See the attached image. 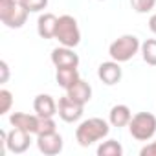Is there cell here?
I'll return each mask as SVG.
<instances>
[{"label": "cell", "mask_w": 156, "mask_h": 156, "mask_svg": "<svg viewBox=\"0 0 156 156\" xmlns=\"http://www.w3.org/2000/svg\"><path fill=\"white\" fill-rule=\"evenodd\" d=\"M108 130L110 129H108V123L105 119H101V118H90V119L83 121L79 127H77L75 138H77V141H79V145L88 147L94 141L105 138L108 134Z\"/></svg>", "instance_id": "obj_1"}, {"label": "cell", "mask_w": 156, "mask_h": 156, "mask_svg": "<svg viewBox=\"0 0 156 156\" xmlns=\"http://www.w3.org/2000/svg\"><path fill=\"white\" fill-rule=\"evenodd\" d=\"M28 9L20 6L19 0H0V20L8 28H22L28 19Z\"/></svg>", "instance_id": "obj_2"}, {"label": "cell", "mask_w": 156, "mask_h": 156, "mask_svg": "<svg viewBox=\"0 0 156 156\" xmlns=\"http://www.w3.org/2000/svg\"><path fill=\"white\" fill-rule=\"evenodd\" d=\"M55 39L68 48H75L81 41V31L77 26V20L72 15H62L59 17L57 22V31H55Z\"/></svg>", "instance_id": "obj_3"}, {"label": "cell", "mask_w": 156, "mask_h": 156, "mask_svg": "<svg viewBox=\"0 0 156 156\" xmlns=\"http://www.w3.org/2000/svg\"><path fill=\"white\" fill-rule=\"evenodd\" d=\"M129 130H130L132 138H136L140 141L151 140L156 132V116L151 112H138L136 116H132V119L129 123Z\"/></svg>", "instance_id": "obj_4"}, {"label": "cell", "mask_w": 156, "mask_h": 156, "mask_svg": "<svg viewBox=\"0 0 156 156\" xmlns=\"http://www.w3.org/2000/svg\"><path fill=\"white\" fill-rule=\"evenodd\" d=\"M138 50H140V41H138V37H134V35H123V37L116 39V41L110 44L108 53H110V57H112L114 61L125 62V61L132 59V57L138 53Z\"/></svg>", "instance_id": "obj_5"}, {"label": "cell", "mask_w": 156, "mask_h": 156, "mask_svg": "<svg viewBox=\"0 0 156 156\" xmlns=\"http://www.w3.org/2000/svg\"><path fill=\"white\" fill-rule=\"evenodd\" d=\"M83 107H85L83 103L72 99V98L66 94L64 98L59 99V107H57V110H59V116H61L62 121L72 123V121H77V119L83 116Z\"/></svg>", "instance_id": "obj_6"}, {"label": "cell", "mask_w": 156, "mask_h": 156, "mask_svg": "<svg viewBox=\"0 0 156 156\" xmlns=\"http://www.w3.org/2000/svg\"><path fill=\"white\" fill-rule=\"evenodd\" d=\"M51 62L55 64V68H77V64H79V55L68 46L55 48L51 51Z\"/></svg>", "instance_id": "obj_7"}, {"label": "cell", "mask_w": 156, "mask_h": 156, "mask_svg": "<svg viewBox=\"0 0 156 156\" xmlns=\"http://www.w3.org/2000/svg\"><path fill=\"white\" fill-rule=\"evenodd\" d=\"M30 143H31V132L17 129V127H13L11 132H8V149L11 152L20 154L30 147Z\"/></svg>", "instance_id": "obj_8"}, {"label": "cell", "mask_w": 156, "mask_h": 156, "mask_svg": "<svg viewBox=\"0 0 156 156\" xmlns=\"http://www.w3.org/2000/svg\"><path fill=\"white\" fill-rule=\"evenodd\" d=\"M37 145H39V151H41L42 154L53 156V154H59V152L62 151V138H61V134H57V132L39 134Z\"/></svg>", "instance_id": "obj_9"}, {"label": "cell", "mask_w": 156, "mask_h": 156, "mask_svg": "<svg viewBox=\"0 0 156 156\" xmlns=\"http://www.w3.org/2000/svg\"><path fill=\"white\" fill-rule=\"evenodd\" d=\"M98 75L105 85H116L121 79V66L118 61H107L101 62L98 68Z\"/></svg>", "instance_id": "obj_10"}, {"label": "cell", "mask_w": 156, "mask_h": 156, "mask_svg": "<svg viewBox=\"0 0 156 156\" xmlns=\"http://www.w3.org/2000/svg\"><path fill=\"white\" fill-rule=\"evenodd\" d=\"M39 119L41 118L37 114L31 116V114H24V112H15V114H11L9 123L13 127H17V129H22V130L31 132V134H37V130H39Z\"/></svg>", "instance_id": "obj_11"}, {"label": "cell", "mask_w": 156, "mask_h": 156, "mask_svg": "<svg viewBox=\"0 0 156 156\" xmlns=\"http://www.w3.org/2000/svg\"><path fill=\"white\" fill-rule=\"evenodd\" d=\"M57 22H59V19L53 13L41 15L39 20H37V31H39V35L42 39H53L55 31H57Z\"/></svg>", "instance_id": "obj_12"}, {"label": "cell", "mask_w": 156, "mask_h": 156, "mask_svg": "<svg viewBox=\"0 0 156 156\" xmlns=\"http://www.w3.org/2000/svg\"><path fill=\"white\" fill-rule=\"evenodd\" d=\"M33 108H35L37 116H41V118H53V114H57V105H55L53 98L48 94L37 96L33 101Z\"/></svg>", "instance_id": "obj_13"}, {"label": "cell", "mask_w": 156, "mask_h": 156, "mask_svg": "<svg viewBox=\"0 0 156 156\" xmlns=\"http://www.w3.org/2000/svg\"><path fill=\"white\" fill-rule=\"evenodd\" d=\"M68 96L72 98V99H75V101H79V103H88L90 101V98H92V88H90V85L87 83V81H83V79H79L77 83H73L68 90Z\"/></svg>", "instance_id": "obj_14"}, {"label": "cell", "mask_w": 156, "mask_h": 156, "mask_svg": "<svg viewBox=\"0 0 156 156\" xmlns=\"http://www.w3.org/2000/svg\"><path fill=\"white\" fill-rule=\"evenodd\" d=\"M130 119H132V114L127 105H114L110 108V123L114 127H125L130 123Z\"/></svg>", "instance_id": "obj_15"}, {"label": "cell", "mask_w": 156, "mask_h": 156, "mask_svg": "<svg viewBox=\"0 0 156 156\" xmlns=\"http://www.w3.org/2000/svg\"><path fill=\"white\" fill-rule=\"evenodd\" d=\"M55 79H57L59 87H62V88L68 90L73 83L79 81L81 77H79V72H77V68H57Z\"/></svg>", "instance_id": "obj_16"}, {"label": "cell", "mask_w": 156, "mask_h": 156, "mask_svg": "<svg viewBox=\"0 0 156 156\" xmlns=\"http://www.w3.org/2000/svg\"><path fill=\"white\" fill-rule=\"evenodd\" d=\"M121 152H123V149L116 140L103 141L98 147V156H121Z\"/></svg>", "instance_id": "obj_17"}, {"label": "cell", "mask_w": 156, "mask_h": 156, "mask_svg": "<svg viewBox=\"0 0 156 156\" xmlns=\"http://www.w3.org/2000/svg\"><path fill=\"white\" fill-rule=\"evenodd\" d=\"M141 55L147 64L156 66V39H149L141 44Z\"/></svg>", "instance_id": "obj_18"}, {"label": "cell", "mask_w": 156, "mask_h": 156, "mask_svg": "<svg viewBox=\"0 0 156 156\" xmlns=\"http://www.w3.org/2000/svg\"><path fill=\"white\" fill-rule=\"evenodd\" d=\"M19 2L28 11H42L48 6V0H19Z\"/></svg>", "instance_id": "obj_19"}, {"label": "cell", "mask_w": 156, "mask_h": 156, "mask_svg": "<svg viewBox=\"0 0 156 156\" xmlns=\"http://www.w3.org/2000/svg\"><path fill=\"white\" fill-rule=\"evenodd\" d=\"M154 4H156V0H130L132 9L138 11V13H147V11H151V9L154 8Z\"/></svg>", "instance_id": "obj_20"}, {"label": "cell", "mask_w": 156, "mask_h": 156, "mask_svg": "<svg viewBox=\"0 0 156 156\" xmlns=\"http://www.w3.org/2000/svg\"><path fill=\"white\" fill-rule=\"evenodd\" d=\"M11 103H13L11 92L6 90V88H2V90H0V114H6L11 108Z\"/></svg>", "instance_id": "obj_21"}, {"label": "cell", "mask_w": 156, "mask_h": 156, "mask_svg": "<svg viewBox=\"0 0 156 156\" xmlns=\"http://www.w3.org/2000/svg\"><path fill=\"white\" fill-rule=\"evenodd\" d=\"M39 118H41V116H39ZM48 132H55V121H53V118H41V119H39L37 136H39V134H48Z\"/></svg>", "instance_id": "obj_22"}, {"label": "cell", "mask_w": 156, "mask_h": 156, "mask_svg": "<svg viewBox=\"0 0 156 156\" xmlns=\"http://www.w3.org/2000/svg\"><path fill=\"white\" fill-rule=\"evenodd\" d=\"M140 154H141V156H156V141L145 145V147L140 151Z\"/></svg>", "instance_id": "obj_23"}, {"label": "cell", "mask_w": 156, "mask_h": 156, "mask_svg": "<svg viewBox=\"0 0 156 156\" xmlns=\"http://www.w3.org/2000/svg\"><path fill=\"white\" fill-rule=\"evenodd\" d=\"M0 72H2V75H0V83H6L8 77H9V68H8L6 61H0Z\"/></svg>", "instance_id": "obj_24"}, {"label": "cell", "mask_w": 156, "mask_h": 156, "mask_svg": "<svg viewBox=\"0 0 156 156\" xmlns=\"http://www.w3.org/2000/svg\"><path fill=\"white\" fill-rule=\"evenodd\" d=\"M149 28H151V31L156 35V15H152V17L149 19Z\"/></svg>", "instance_id": "obj_25"}]
</instances>
